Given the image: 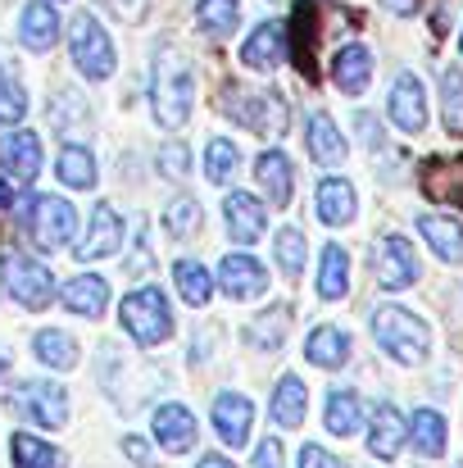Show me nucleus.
I'll use <instances>...</instances> for the list:
<instances>
[{
	"label": "nucleus",
	"instance_id": "obj_10",
	"mask_svg": "<svg viewBox=\"0 0 463 468\" xmlns=\"http://www.w3.org/2000/svg\"><path fill=\"white\" fill-rule=\"evenodd\" d=\"M386 114H391V123H395L405 137H418V133L427 128V91H423V78H418V73L405 69V73L391 82Z\"/></svg>",
	"mask_w": 463,
	"mask_h": 468
},
{
	"label": "nucleus",
	"instance_id": "obj_25",
	"mask_svg": "<svg viewBox=\"0 0 463 468\" xmlns=\"http://www.w3.org/2000/svg\"><path fill=\"white\" fill-rule=\"evenodd\" d=\"M305 142H309V155L318 159L322 168H341L345 164V137L336 133V123H331V114H309V133H305Z\"/></svg>",
	"mask_w": 463,
	"mask_h": 468
},
{
	"label": "nucleus",
	"instance_id": "obj_24",
	"mask_svg": "<svg viewBox=\"0 0 463 468\" xmlns=\"http://www.w3.org/2000/svg\"><path fill=\"white\" fill-rule=\"evenodd\" d=\"M255 173H259V182H264L268 200L287 209V205H291V196H296V168H291V159L282 155V151H264V155L255 159Z\"/></svg>",
	"mask_w": 463,
	"mask_h": 468
},
{
	"label": "nucleus",
	"instance_id": "obj_32",
	"mask_svg": "<svg viewBox=\"0 0 463 468\" xmlns=\"http://www.w3.org/2000/svg\"><path fill=\"white\" fill-rule=\"evenodd\" d=\"M359 423H363V400L350 387H336L327 396V432L331 437H354Z\"/></svg>",
	"mask_w": 463,
	"mask_h": 468
},
{
	"label": "nucleus",
	"instance_id": "obj_40",
	"mask_svg": "<svg viewBox=\"0 0 463 468\" xmlns=\"http://www.w3.org/2000/svg\"><path fill=\"white\" fill-rule=\"evenodd\" d=\"M273 255H278V269L287 278H300V269H305V232L300 228H282L278 241H273Z\"/></svg>",
	"mask_w": 463,
	"mask_h": 468
},
{
	"label": "nucleus",
	"instance_id": "obj_44",
	"mask_svg": "<svg viewBox=\"0 0 463 468\" xmlns=\"http://www.w3.org/2000/svg\"><path fill=\"white\" fill-rule=\"evenodd\" d=\"M159 168H163L168 177H182V173L191 168V151H186L182 142H168V146L159 151Z\"/></svg>",
	"mask_w": 463,
	"mask_h": 468
},
{
	"label": "nucleus",
	"instance_id": "obj_37",
	"mask_svg": "<svg viewBox=\"0 0 463 468\" xmlns=\"http://www.w3.org/2000/svg\"><path fill=\"white\" fill-rule=\"evenodd\" d=\"M441 123L450 137H463V69L441 73Z\"/></svg>",
	"mask_w": 463,
	"mask_h": 468
},
{
	"label": "nucleus",
	"instance_id": "obj_49",
	"mask_svg": "<svg viewBox=\"0 0 463 468\" xmlns=\"http://www.w3.org/2000/svg\"><path fill=\"white\" fill-rule=\"evenodd\" d=\"M110 5L119 18H142V9H146V0H110Z\"/></svg>",
	"mask_w": 463,
	"mask_h": 468
},
{
	"label": "nucleus",
	"instance_id": "obj_26",
	"mask_svg": "<svg viewBox=\"0 0 463 468\" xmlns=\"http://www.w3.org/2000/svg\"><path fill=\"white\" fill-rule=\"evenodd\" d=\"M0 164L32 182L41 173V137L37 133H5L0 137Z\"/></svg>",
	"mask_w": 463,
	"mask_h": 468
},
{
	"label": "nucleus",
	"instance_id": "obj_38",
	"mask_svg": "<svg viewBox=\"0 0 463 468\" xmlns=\"http://www.w3.org/2000/svg\"><path fill=\"white\" fill-rule=\"evenodd\" d=\"M195 18H200V27L209 37H232L237 23H241V9H237V0H200Z\"/></svg>",
	"mask_w": 463,
	"mask_h": 468
},
{
	"label": "nucleus",
	"instance_id": "obj_39",
	"mask_svg": "<svg viewBox=\"0 0 463 468\" xmlns=\"http://www.w3.org/2000/svg\"><path fill=\"white\" fill-rule=\"evenodd\" d=\"M237 164H241V155H237V146L227 142V137H214L209 146H205V177L209 182H232V173H237Z\"/></svg>",
	"mask_w": 463,
	"mask_h": 468
},
{
	"label": "nucleus",
	"instance_id": "obj_17",
	"mask_svg": "<svg viewBox=\"0 0 463 468\" xmlns=\"http://www.w3.org/2000/svg\"><path fill=\"white\" fill-rule=\"evenodd\" d=\"M418 237L432 246V255L441 264H463V223L450 214H423L418 218Z\"/></svg>",
	"mask_w": 463,
	"mask_h": 468
},
{
	"label": "nucleus",
	"instance_id": "obj_54",
	"mask_svg": "<svg viewBox=\"0 0 463 468\" xmlns=\"http://www.w3.org/2000/svg\"><path fill=\"white\" fill-rule=\"evenodd\" d=\"M459 50H463V37H459Z\"/></svg>",
	"mask_w": 463,
	"mask_h": 468
},
{
	"label": "nucleus",
	"instance_id": "obj_52",
	"mask_svg": "<svg viewBox=\"0 0 463 468\" xmlns=\"http://www.w3.org/2000/svg\"><path fill=\"white\" fill-rule=\"evenodd\" d=\"M9 205H14V191H9V182L0 177V209H9Z\"/></svg>",
	"mask_w": 463,
	"mask_h": 468
},
{
	"label": "nucleus",
	"instance_id": "obj_15",
	"mask_svg": "<svg viewBox=\"0 0 463 468\" xmlns=\"http://www.w3.org/2000/svg\"><path fill=\"white\" fill-rule=\"evenodd\" d=\"M223 218H227V232H232V241H259L264 237V228H268V209L250 196V191H232L227 196V205H223Z\"/></svg>",
	"mask_w": 463,
	"mask_h": 468
},
{
	"label": "nucleus",
	"instance_id": "obj_9",
	"mask_svg": "<svg viewBox=\"0 0 463 468\" xmlns=\"http://www.w3.org/2000/svg\"><path fill=\"white\" fill-rule=\"evenodd\" d=\"M373 278H377L382 292H409L418 282V255L400 232H386L373 246Z\"/></svg>",
	"mask_w": 463,
	"mask_h": 468
},
{
	"label": "nucleus",
	"instance_id": "obj_5",
	"mask_svg": "<svg viewBox=\"0 0 463 468\" xmlns=\"http://www.w3.org/2000/svg\"><path fill=\"white\" fill-rule=\"evenodd\" d=\"M123 332L137 341V346H159L168 332H173V314H168V296L159 287H137L128 301H123Z\"/></svg>",
	"mask_w": 463,
	"mask_h": 468
},
{
	"label": "nucleus",
	"instance_id": "obj_47",
	"mask_svg": "<svg viewBox=\"0 0 463 468\" xmlns=\"http://www.w3.org/2000/svg\"><path fill=\"white\" fill-rule=\"evenodd\" d=\"M354 123H359V133H363V142H368V146H382V128H377V119H373V114H359Z\"/></svg>",
	"mask_w": 463,
	"mask_h": 468
},
{
	"label": "nucleus",
	"instance_id": "obj_53",
	"mask_svg": "<svg viewBox=\"0 0 463 468\" xmlns=\"http://www.w3.org/2000/svg\"><path fill=\"white\" fill-rule=\"evenodd\" d=\"M0 368H5V355H0Z\"/></svg>",
	"mask_w": 463,
	"mask_h": 468
},
{
	"label": "nucleus",
	"instance_id": "obj_50",
	"mask_svg": "<svg viewBox=\"0 0 463 468\" xmlns=\"http://www.w3.org/2000/svg\"><path fill=\"white\" fill-rule=\"evenodd\" d=\"M386 9H391V14H400V18H409V14L418 9V0H386Z\"/></svg>",
	"mask_w": 463,
	"mask_h": 468
},
{
	"label": "nucleus",
	"instance_id": "obj_30",
	"mask_svg": "<svg viewBox=\"0 0 463 468\" xmlns=\"http://www.w3.org/2000/svg\"><path fill=\"white\" fill-rule=\"evenodd\" d=\"M350 292V255L345 246H322V260H318V296L322 301H345Z\"/></svg>",
	"mask_w": 463,
	"mask_h": 468
},
{
	"label": "nucleus",
	"instance_id": "obj_36",
	"mask_svg": "<svg viewBox=\"0 0 463 468\" xmlns=\"http://www.w3.org/2000/svg\"><path fill=\"white\" fill-rule=\"evenodd\" d=\"M173 278H177V296H182L186 305H209V296H214V278L205 273V264L182 260V264L173 269Z\"/></svg>",
	"mask_w": 463,
	"mask_h": 468
},
{
	"label": "nucleus",
	"instance_id": "obj_31",
	"mask_svg": "<svg viewBox=\"0 0 463 468\" xmlns=\"http://www.w3.org/2000/svg\"><path fill=\"white\" fill-rule=\"evenodd\" d=\"M423 191L432 200H446V205H463V159H437L423 168Z\"/></svg>",
	"mask_w": 463,
	"mask_h": 468
},
{
	"label": "nucleus",
	"instance_id": "obj_18",
	"mask_svg": "<svg viewBox=\"0 0 463 468\" xmlns=\"http://www.w3.org/2000/svg\"><path fill=\"white\" fill-rule=\"evenodd\" d=\"M331 82L345 96H363L368 82H373V50L368 46H341L336 59H331Z\"/></svg>",
	"mask_w": 463,
	"mask_h": 468
},
{
	"label": "nucleus",
	"instance_id": "obj_6",
	"mask_svg": "<svg viewBox=\"0 0 463 468\" xmlns=\"http://www.w3.org/2000/svg\"><path fill=\"white\" fill-rule=\"evenodd\" d=\"M68 50H73V64H78L82 78L105 82L114 73V41L105 37V27L91 14H78L68 23Z\"/></svg>",
	"mask_w": 463,
	"mask_h": 468
},
{
	"label": "nucleus",
	"instance_id": "obj_46",
	"mask_svg": "<svg viewBox=\"0 0 463 468\" xmlns=\"http://www.w3.org/2000/svg\"><path fill=\"white\" fill-rule=\"evenodd\" d=\"M300 468H341V464H336V455H327L322 446H305V451H300Z\"/></svg>",
	"mask_w": 463,
	"mask_h": 468
},
{
	"label": "nucleus",
	"instance_id": "obj_2",
	"mask_svg": "<svg viewBox=\"0 0 463 468\" xmlns=\"http://www.w3.org/2000/svg\"><path fill=\"white\" fill-rule=\"evenodd\" d=\"M151 101H154V119L159 128H182L191 119V105H195V78H191V64L173 50H159L154 59V82H151Z\"/></svg>",
	"mask_w": 463,
	"mask_h": 468
},
{
	"label": "nucleus",
	"instance_id": "obj_43",
	"mask_svg": "<svg viewBox=\"0 0 463 468\" xmlns=\"http://www.w3.org/2000/svg\"><path fill=\"white\" fill-rule=\"evenodd\" d=\"M68 114H73V123H78V128H87V101H82L78 91H64V96L50 105V119H55V128H59Z\"/></svg>",
	"mask_w": 463,
	"mask_h": 468
},
{
	"label": "nucleus",
	"instance_id": "obj_7",
	"mask_svg": "<svg viewBox=\"0 0 463 468\" xmlns=\"http://www.w3.org/2000/svg\"><path fill=\"white\" fill-rule=\"evenodd\" d=\"M73 228H78V214H73L68 200H59V196H32L27 200V237H32V246L64 250L73 241Z\"/></svg>",
	"mask_w": 463,
	"mask_h": 468
},
{
	"label": "nucleus",
	"instance_id": "obj_33",
	"mask_svg": "<svg viewBox=\"0 0 463 468\" xmlns=\"http://www.w3.org/2000/svg\"><path fill=\"white\" fill-rule=\"evenodd\" d=\"M55 168H59V182L73 186V191H91L96 186V155L87 146H64Z\"/></svg>",
	"mask_w": 463,
	"mask_h": 468
},
{
	"label": "nucleus",
	"instance_id": "obj_34",
	"mask_svg": "<svg viewBox=\"0 0 463 468\" xmlns=\"http://www.w3.org/2000/svg\"><path fill=\"white\" fill-rule=\"evenodd\" d=\"M32 355H37L41 364H50V368H73V364H78V341H73L68 332L46 327V332L32 336Z\"/></svg>",
	"mask_w": 463,
	"mask_h": 468
},
{
	"label": "nucleus",
	"instance_id": "obj_22",
	"mask_svg": "<svg viewBox=\"0 0 463 468\" xmlns=\"http://www.w3.org/2000/svg\"><path fill=\"white\" fill-rule=\"evenodd\" d=\"M18 37H23L27 50L46 55V50L59 41V14H55L46 0H32V5L23 9V18H18Z\"/></svg>",
	"mask_w": 463,
	"mask_h": 468
},
{
	"label": "nucleus",
	"instance_id": "obj_4",
	"mask_svg": "<svg viewBox=\"0 0 463 468\" xmlns=\"http://www.w3.org/2000/svg\"><path fill=\"white\" fill-rule=\"evenodd\" d=\"M0 287H5L23 310H41V305H50V296H55V273H50L41 260H32L27 250H5V255H0Z\"/></svg>",
	"mask_w": 463,
	"mask_h": 468
},
{
	"label": "nucleus",
	"instance_id": "obj_16",
	"mask_svg": "<svg viewBox=\"0 0 463 468\" xmlns=\"http://www.w3.org/2000/svg\"><path fill=\"white\" fill-rule=\"evenodd\" d=\"M250 423H255V405L241 391H223L214 400V428L227 446H246L250 441Z\"/></svg>",
	"mask_w": 463,
	"mask_h": 468
},
{
	"label": "nucleus",
	"instance_id": "obj_1",
	"mask_svg": "<svg viewBox=\"0 0 463 468\" xmlns=\"http://www.w3.org/2000/svg\"><path fill=\"white\" fill-rule=\"evenodd\" d=\"M373 336L405 368L427 364V355H432V327L414 310H405V305H377L373 310Z\"/></svg>",
	"mask_w": 463,
	"mask_h": 468
},
{
	"label": "nucleus",
	"instance_id": "obj_13",
	"mask_svg": "<svg viewBox=\"0 0 463 468\" xmlns=\"http://www.w3.org/2000/svg\"><path fill=\"white\" fill-rule=\"evenodd\" d=\"M218 287L237 301H255V296L268 292V269L255 255H227L218 264Z\"/></svg>",
	"mask_w": 463,
	"mask_h": 468
},
{
	"label": "nucleus",
	"instance_id": "obj_14",
	"mask_svg": "<svg viewBox=\"0 0 463 468\" xmlns=\"http://www.w3.org/2000/svg\"><path fill=\"white\" fill-rule=\"evenodd\" d=\"M405 441H409V419H405L391 400L377 405L373 419H368V451H373L377 460H395V455L405 451Z\"/></svg>",
	"mask_w": 463,
	"mask_h": 468
},
{
	"label": "nucleus",
	"instance_id": "obj_21",
	"mask_svg": "<svg viewBox=\"0 0 463 468\" xmlns=\"http://www.w3.org/2000/svg\"><path fill=\"white\" fill-rule=\"evenodd\" d=\"M154 437H159V446L173 451V455L191 451V446H195V419H191V410H186V405H159V410H154Z\"/></svg>",
	"mask_w": 463,
	"mask_h": 468
},
{
	"label": "nucleus",
	"instance_id": "obj_29",
	"mask_svg": "<svg viewBox=\"0 0 463 468\" xmlns=\"http://www.w3.org/2000/svg\"><path fill=\"white\" fill-rule=\"evenodd\" d=\"M305 410H309L305 382H300L296 373H287V378L273 387V423L291 432V428H300V423H305Z\"/></svg>",
	"mask_w": 463,
	"mask_h": 468
},
{
	"label": "nucleus",
	"instance_id": "obj_23",
	"mask_svg": "<svg viewBox=\"0 0 463 468\" xmlns=\"http://www.w3.org/2000/svg\"><path fill=\"white\" fill-rule=\"evenodd\" d=\"M409 441L423 460H441L446 446H450V423L437 414V410H414L409 419Z\"/></svg>",
	"mask_w": 463,
	"mask_h": 468
},
{
	"label": "nucleus",
	"instance_id": "obj_35",
	"mask_svg": "<svg viewBox=\"0 0 463 468\" xmlns=\"http://www.w3.org/2000/svg\"><path fill=\"white\" fill-rule=\"evenodd\" d=\"M14 464L18 468H68L64 460V451H55V446H46L41 437H32V432H14Z\"/></svg>",
	"mask_w": 463,
	"mask_h": 468
},
{
	"label": "nucleus",
	"instance_id": "obj_8",
	"mask_svg": "<svg viewBox=\"0 0 463 468\" xmlns=\"http://www.w3.org/2000/svg\"><path fill=\"white\" fill-rule=\"evenodd\" d=\"M9 410L37 428H68V391L59 382H18L9 391Z\"/></svg>",
	"mask_w": 463,
	"mask_h": 468
},
{
	"label": "nucleus",
	"instance_id": "obj_20",
	"mask_svg": "<svg viewBox=\"0 0 463 468\" xmlns=\"http://www.w3.org/2000/svg\"><path fill=\"white\" fill-rule=\"evenodd\" d=\"M119 246H123V218H119L110 205H96L91 232H87V241L78 246V260H105V255H114Z\"/></svg>",
	"mask_w": 463,
	"mask_h": 468
},
{
	"label": "nucleus",
	"instance_id": "obj_19",
	"mask_svg": "<svg viewBox=\"0 0 463 468\" xmlns=\"http://www.w3.org/2000/svg\"><path fill=\"white\" fill-rule=\"evenodd\" d=\"M305 359L313 368H345L350 364V332H341V327H331V323H322V327H313L305 341Z\"/></svg>",
	"mask_w": 463,
	"mask_h": 468
},
{
	"label": "nucleus",
	"instance_id": "obj_51",
	"mask_svg": "<svg viewBox=\"0 0 463 468\" xmlns=\"http://www.w3.org/2000/svg\"><path fill=\"white\" fill-rule=\"evenodd\" d=\"M200 468H232V460H227V455H205Z\"/></svg>",
	"mask_w": 463,
	"mask_h": 468
},
{
	"label": "nucleus",
	"instance_id": "obj_11",
	"mask_svg": "<svg viewBox=\"0 0 463 468\" xmlns=\"http://www.w3.org/2000/svg\"><path fill=\"white\" fill-rule=\"evenodd\" d=\"M282 59H287V27H282L278 18H264V23L246 37L241 64L255 69V73H268V69H278Z\"/></svg>",
	"mask_w": 463,
	"mask_h": 468
},
{
	"label": "nucleus",
	"instance_id": "obj_27",
	"mask_svg": "<svg viewBox=\"0 0 463 468\" xmlns=\"http://www.w3.org/2000/svg\"><path fill=\"white\" fill-rule=\"evenodd\" d=\"M110 305V282L100 273H82L64 287V310L82 314V318H100Z\"/></svg>",
	"mask_w": 463,
	"mask_h": 468
},
{
	"label": "nucleus",
	"instance_id": "obj_45",
	"mask_svg": "<svg viewBox=\"0 0 463 468\" xmlns=\"http://www.w3.org/2000/svg\"><path fill=\"white\" fill-rule=\"evenodd\" d=\"M255 468H282V441H278V437L259 441V451H255Z\"/></svg>",
	"mask_w": 463,
	"mask_h": 468
},
{
	"label": "nucleus",
	"instance_id": "obj_48",
	"mask_svg": "<svg viewBox=\"0 0 463 468\" xmlns=\"http://www.w3.org/2000/svg\"><path fill=\"white\" fill-rule=\"evenodd\" d=\"M123 451H128L137 464H151V441H142V437H123Z\"/></svg>",
	"mask_w": 463,
	"mask_h": 468
},
{
	"label": "nucleus",
	"instance_id": "obj_3",
	"mask_svg": "<svg viewBox=\"0 0 463 468\" xmlns=\"http://www.w3.org/2000/svg\"><path fill=\"white\" fill-rule=\"evenodd\" d=\"M223 110L241 128H250L259 137H282L287 123H291V105L282 101V91H241V87H227Z\"/></svg>",
	"mask_w": 463,
	"mask_h": 468
},
{
	"label": "nucleus",
	"instance_id": "obj_28",
	"mask_svg": "<svg viewBox=\"0 0 463 468\" xmlns=\"http://www.w3.org/2000/svg\"><path fill=\"white\" fill-rule=\"evenodd\" d=\"M287 332H291V305H273V310H264L250 327H246V346L273 355V350H282Z\"/></svg>",
	"mask_w": 463,
	"mask_h": 468
},
{
	"label": "nucleus",
	"instance_id": "obj_12",
	"mask_svg": "<svg viewBox=\"0 0 463 468\" xmlns=\"http://www.w3.org/2000/svg\"><path fill=\"white\" fill-rule=\"evenodd\" d=\"M313 209H318V223H327V228L354 223V214H359V191H354V182H345V177H322L318 191H313Z\"/></svg>",
	"mask_w": 463,
	"mask_h": 468
},
{
	"label": "nucleus",
	"instance_id": "obj_41",
	"mask_svg": "<svg viewBox=\"0 0 463 468\" xmlns=\"http://www.w3.org/2000/svg\"><path fill=\"white\" fill-rule=\"evenodd\" d=\"M163 223H168V232L182 241V237H191L195 228H200V205L191 200V196H177L173 205H168V214H163Z\"/></svg>",
	"mask_w": 463,
	"mask_h": 468
},
{
	"label": "nucleus",
	"instance_id": "obj_42",
	"mask_svg": "<svg viewBox=\"0 0 463 468\" xmlns=\"http://www.w3.org/2000/svg\"><path fill=\"white\" fill-rule=\"evenodd\" d=\"M23 114H27V96H23V87H18L9 73H0V128L18 123Z\"/></svg>",
	"mask_w": 463,
	"mask_h": 468
}]
</instances>
